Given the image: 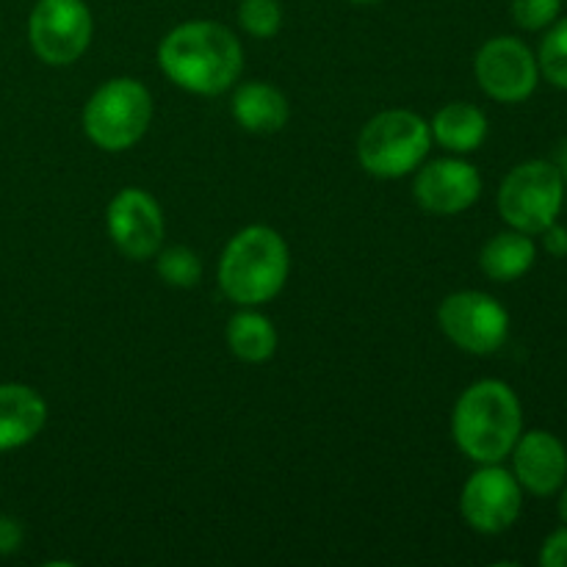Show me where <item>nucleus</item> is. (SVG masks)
Listing matches in <instances>:
<instances>
[{
    "label": "nucleus",
    "instance_id": "39448f33",
    "mask_svg": "<svg viewBox=\"0 0 567 567\" xmlns=\"http://www.w3.org/2000/svg\"><path fill=\"white\" fill-rule=\"evenodd\" d=\"M153 122V94L136 78H114L89 97L83 131L105 153H122L144 138Z\"/></svg>",
    "mask_w": 567,
    "mask_h": 567
},
{
    "label": "nucleus",
    "instance_id": "dca6fc26",
    "mask_svg": "<svg viewBox=\"0 0 567 567\" xmlns=\"http://www.w3.org/2000/svg\"><path fill=\"white\" fill-rule=\"evenodd\" d=\"M432 142L446 147L449 153H474L487 138L485 111L471 103H449L432 116Z\"/></svg>",
    "mask_w": 567,
    "mask_h": 567
},
{
    "label": "nucleus",
    "instance_id": "cd10ccee",
    "mask_svg": "<svg viewBox=\"0 0 567 567\" xmlns=\"http://www.w3.org/2000/svg\"><path fill=\"white\" fill-rule=\"evenodd\" d=\"M349 3H358V6H371V3H380V0H349Z\"/></svg>",
    "mask_w": 567,
    "mask_h": 567
},
{
    "label": "nucleus",
    "instance_id": "f3484780",
    "mask_svg": "<svg viewBox=\"0 0 567 567\" xmlns=\"http://www.w3.org/2000/svg\"><path fill=\"white\" fill-rule=\"evenodd\" d=\"M535 260L537 247L532 241V236L529 233L513 230V227L504 233H496L480 252L482 271L496 282L518 280V277H524L535 266Z\"/></svg>",
    "mask_w": 567,
    "mask_h": 567
},
{
    "label": "nucleus",
    "instance_id": "4be33fe9",
    "mask_svg": "<svg viewBox=\"0 0 567 567\" xmlns=\"http://www.w3.org/2000/svg\"><path fill=\"white\" fill-rule=\"evenodd\" d=\"M563 0H513V20L524 31H543L559 20Z\"/></svg>",
    "mask_w": 567,
    "mask_h": 567
},
{
    "label": "nucleus",
    "instance_id": "ddd939ff",
    "mask_svg": "<svg viewBox=\"0 0 567 567\" xmlns=\"http://www.w3.org/2000/svg\"><path fill=\"white\" fill-rule=\"evenodd\" d=\"M513 474L532 496H554L567 480V449L548 430L520 432L509 452Z\"/></svg>",
    "mask_w": 567,
    "mask_h": 567
},
{
    "label": "nucleus",
    "instance_id": "7ed1b4c3",
    "mask_svg": "<svg viewBox=\"0 0 567 567\" xmlns=\"http://www.w3.org/2000/svg\"><path fill=\"white\" fill-rule=\"evenodd\" d=\"M291 269L288 244L275 227L249 225L227 241L219 260V286L230 302L258 308L282 291Z\"/></svg>",
    "mask_w": 567,
    "mask_h": 567
},
{
    "label": "nucleus",
    "instance_id": "20e7f679",
    "mask_svg": "<svg viewBox=\"0 0 567 567\" xmlns=\"http://www.w3.org/2000/svg\"><path fill=\"white\" fill-rule=\"evenodd\" d=\"M430 147V122L415 111L393 109L365 122L358 138V158L369 175L393 181L419 169Z\"/></svg>",
    "mask_w": 567,
    "mask_h": 567
},
{
    "label": "nucleus",
    "instance_id": "1a4fd4ad",
    "mask_svg": "<svg viewBox=\"0 0 567 567\" xmlns=\"http://www.w3.org/2000/svg\"><path fill=\"white\" fill-rule=\"evenodd\" d=\"M524 509V487L502 463H487L468 476L460 496L465 524L480 535H502Z\"/></svg>",
    "mask_w": 567,
    "mask_h": 567
},
{
    "label": "nucleus",
    "instance_id": "b1692460",
    "mask_svg": "<svg viewBox=\"0 0 567 567\" xmlns=\"http://www.w3.org/2000/svg\"><path fill=\"white\" fill-rule=\"evenodd\" d=\"M22 546V526L20 520L0 515V557H9Z\"/></svg>",
    "mask_w": 567,
    "mask_h": 567
},
{
    "label": "nucleus",
    "instance_id": "423d86ee",
    "mask_svg": "<svg viewBox=\"0 0 567 567\" xmlns=\"http://www.w3.org/2000/svg\"><path fill=\"white\" fill-rule=\"evenodd\" d=\"M565 205V181L554 161H524L502 181L498 214L513 230L540 236L559 219Z\"/></svg>",
    "mask_w": 567,
    "mask_h": 567
},
{
    "label": "nucleus",
    "instance_id": "4468645a",
    "mask_svg": "<svg viewBox=\"0 0 567 567\" xmlns=\"http://www.w3.org/2000/svg\"><path fill=\"white\" fill-rule=\"evenodd\" d=\"M48 421V404L33 388L20 382L0 385V452H11L42 432Z\"/></svg>",
    "mask_w": 567,
    "mask_h": 567
},
{
    "label": "nucleus",
    "instance_id": "5701e85b",
    "mask_svg": "<svg viewBox=\"0 0 567 567\" xmlns=\"http://www.w3.org/2000/svg\"><path fill=\"white\" fill-rule=\"evenodd\" d=\"M543 567H567V524L546 537L540 548Z\"/></svg>",
    "mask_w": 567,
    "mask_h": 567
},
{
    "label": "nucleus",
    "instance_id": "f03ea898",
    "mask_svg": "<svg viewBox=\"0 0 567 567\" xmlns=\"http://www.w3.org/2000/svg\"><path fill=\"white\" fill-rule=\"evenodd\" d=\"M524 432L520 399L507 382L480 380L465 388L452 413V435L474 463H504Z\"/></svg>",
    "mask_w": 567,
    "mask_h": 567
},
{
    "label": "nucleus",
    "instance_id": "6e6552de",
    "mask_svg": "<svg viewBox=\"0 0 567 567\" xmlns=\"http://www.w3.org/2000/svg\"><path fill=\"white\" fill-rule=\"evenodd\" d=\"M92 11L83 0H39L28 20L33 53L53 66L75 64L92 42Z\"/></svg>",
    "mask_w": 567,
    "mask_h": 567
},
{
    "label": "nucleus",
    "instance_id": "aec40b11",
    "mask_svg": "<svg viewBox=\"0 0 567 567\" xmlns=\"http://www.w3.org/2000/svg\"><path fill=\"white\" fill-rule=\"evenodd\" d=\"M158 277L172 288H194L203 280V260L188 247L158 249Z\"/></svg>",
    "mask_w": 567,
    "mask_h": 567
},
{
    "label": "nucleus",
    "instance_id": "393cba45",
    "mask_svg": "<svg viewBox=\"0 0 567 567\" xmlns=\"http://www.w3.org/2000/svg\"><path fill=\"white\" fill-rule=\"evenodd\" d=\"M540 236L548 255H554V258H567V227L554 221V225H548Z\"/></svg>",
    "mask_w": 567,
    "mask_h": 567
},
{
    "label": "nucleus",
    "instance_id": "9b49d317",
    "mask_svg": "<svg viewBox=\"0 0 567 567\" xmlns=\"http://www.w3.org/2000/svg\"><path fill=\"white\" fill-rule=\"evenodd\" d=\"M105 225L116 249L131 260L155 258L164 244V210L144 188H122L109 203Z\"/></svg>",
    "mask_w": 567,
    "mask_h": 567
},
{
    "label": "nucleus",
    "instance_id": "f8f14e48",
    "mask_svg": "<svg viewBox=\"0 0 567 567\" xmlns=\"http://www.w3.org/2000/svg\"><path fill=\"white\" fill-rule=\"evenodd\" d=\"M482 194V175L463 158H437L421 166L413 183V197L426 214L454 216L468 210Z\"/></svg>",
    "mask_w": 567,
    "mask_h": 567
},
{
    "label": "nucleus",
    "instance_id": "0eeeda50",
    "mask_svg": "<svg viewBox=\"0 0 567 567\" xmlns=\"http://www.w3.org/2000/svg\"><path fill=\"white\" fill-rule=\"evenodd\" d=\"M443 336L471 354H493L507 343L509 313L496 297L482 291L449 293L437 308Z\"/></svg>",
    "mask_w": 567,
    "mask_h": 567
},
{
    "label": "nucleus",
    "instance_id": "bb28decb",
    "mask_svg": "<svg viewBox=\"0 0 567 567\" xmlns=\"http://www.w3.org/2000/svg\"><path fill=\"white\" fill-rule=\"evenodd\" d=\"M559 502H557V513H559V518H563V524H567V480H565V485L559 487Z\"/></svg>",
    "mask_w": 567,
    "mask_h": 567
},
{
    "label": "nucleus",
    "instance_id": "a878e982",
    "mask_svg": "<svg viewBox=\"0 0 567 567\" xmlns=\"http://www.w3.org/2000/svg\"><path fill=\"white\" fill-rule=\"evenodd\" d=\"M554 166H557L559 175H563V181L567 183V142L559 144L557 155H554Z\"/></svg>",
    "mask_w": 567,
    "mask_h": 567
},
{
    "label": "nucleus",
    "instance_id": "6ab92c4d",
    "mask_svg": "<svg viewBox=\"0 0 567 567\" xmlns=\"http://www.w3.org/2000/svg\"><path fill=\"white\" fill-rule=\"evenodd\" d=\"M537 66H540V75L551 86L567 89V17L554 20L546 37H543Z\"/></svg>",
    "mask_w": 567,
    "mask_h": 567
},
{
    "label": "nucleus",
    "instance_id": "2eb2a0df",
    "mask_svg": "<svg viewBox=\"0 0 567 567\" xmlns=\"http://www.w3.org/2000/svg\"><path fill=\"white\" fill-rule=\"evenodd\" d=\"M233 116L249 133H277L288 122V100L271 83H244L233 94Z\"/></svg>",
    "mask_w": 567,
    "mask_h": 567
},
{
    "label": "nucleus",
    "instance_id": "9d476101",
    "mask_svg": "<svg viewBox=\"0 0 567 567\" xmlns=\"http://www.w3.org/2000/svg\"><path fill=\"white\" fill-rule=\"evenodd\" d=\"M474 75L482 92L498 103H524L540 81L537 55L515 37H493L474 59Z\"/></svg>",
    "mask_w": 567,
    "mask_h": 567
},
{
    "label": "nucleus",
    "instance_id": "412c9836",
    "mask_svg": "<svg viewBox=\"0 0 567 567\" xmlns=\"http://www.w3.org/2000/svg\"><path fill=\"white\" fill-rule=\"evenodd\" d=\"M238 22H241V28L249 37L271 39L277 37L282 25V9L277 0H241Z\"/></svg>",
    "mask_w": 567,
    "mask_h": 567
},
{
    "label": "nucleus",
    "instance_id": "a211bd4d",
    "mask_svg": "<svg viewBox=\"0 0 567 567\" xmlns=\"http://www.w3.org/2000/svg\"><path fill=\"white\" fill-rule=\"evenodd\" d=\"M227 347L244 363H266L277 352V330L258 310H241L227 324Z\"/></svg>",
    "mask_w": 567,
    "mask_h": 567
},
{
    "label": "nucleus",
    "instance_id": "f257e3e1",
    "mask_svg": "<svg viewBox=\"0 0 567 567\" xmlns=\"http://www.w3.org/2000/svg\"><path fill=\"white\" fill-rule=\"evenodd\" d=\"M158 64L186 92L221 94L241 75L244 48L221 22L192 20L166 33L158 44Z\"/></svg>",
    "mask_w": 567,
    "mask_h": 567
}]
</instances>
